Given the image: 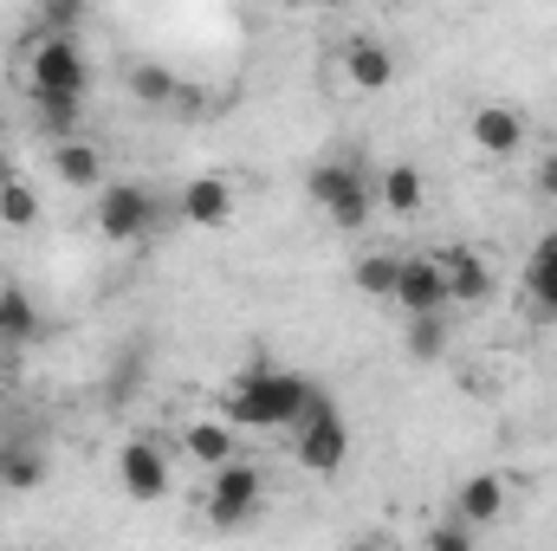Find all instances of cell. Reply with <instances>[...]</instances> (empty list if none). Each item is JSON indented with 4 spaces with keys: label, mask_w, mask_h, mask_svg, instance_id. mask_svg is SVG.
<instances>
[{
    "label": "cell",
    "mask_w": 557,
    "mask_h": 551,
    "mask_svg": "<svg viewBox=\"0 0 557 551\" xmlns=\"http://www.w3.org/2000/svg\"><path fill=\"white\" fill-rule=\"evenodd\" d=\"M311 403H318V383H305L292 370H273V364H253V370H240L227 383L221 421L227 428H298Z\"/></svg>",
    "instance_id": "obj_1"
},
{
    "label": "cell",
    "mask_w": 557,
    "mask_h": 551,
    "mask_svg": "<svg viewBox=\"0 0 557 551\" xmlns=\"http://www.w3.org/2000/svg\"><path fill=\"white\" fill-rule=\"evenodd\" d=\"M305 188H311V201L331 215V228H344V234H357V228L376 215V188H370V175H363L350 156H324V162L305 175Z\"/></svg>",
    "instance_id": "obj_2"
},
{
    "label": "cell",
    "mask_w": 557,
    "mask_h": 551,
    "mask_svg": "<svg viewBox=\"0 0 557 551\" xmlns=\"http://www.w3.org/2000/svg\"><path fill=\"white\" fill-rule=\"evenodd\" d=\"M26 91H33V105H46V98H78V105H85V91H91V59L78 52V39L39 33V39L26 46Z\"/></svg>",
    "instance_id": "obj_3"
},
{
    "label": "cell",
    "mask_w": 557,
    "mask_h": 551,
    "mask_svg": "<svg viewBox=\"0 0 557 551\" xmlns=\"http://www.w3.org/2000/svg\"><path fill=\"white\" fill-rule=\"evenodd\" d=\"M292 454H298V467L305 474H318V480H331L344 461H350V421H344V409L318 390V403L305 409V421L292 428Z\"/></svg>",
    "instance_id": "obj_4"
},
{
    "label": "cell",
    "mask_w": 557,
    "mask_h": 551,
    "mask_svg": "<svg viewBox=\"0 0 557 551\" xmlns=\"http://www.w3.org/2000/svg\"><path fill=\"white\" fill-rule=\"evenodd\" d=\"M260 493H267V480H260V467L253 461H227V467H214V480H208V526H247L253 513H260Z\"/></svg>",
    "instance_id": "obj_5"
},
{
    "label": "cell",
    "mask_w": 557,
    "mask_h": 551,
    "mask_svg": "<svg viewBox=\"0 0 557 551\" xmlns=\"http://www.w3.org/2000/svg\"><path fill=\"white\" fill-rule=\"evenodd\" d=\"M149 221H156V195H149L143 182H111V188H98V234H104V241L131 247V241L149 234Z\"/></svg>",
    "instance_id": "obj_6"
},
{
    "label": "cell",
    "mask_w": 557,
    "mask_h": 551,
    "mask_svg": "<svg viewBox=\"0 0 557 551\" xmlns=\"http://www.w3.org/2000/svg\"><path fill=\"white\" fill-rule=\"evenodd\" d=\"M428 260H434V273L447 285V305H486V298H493V267H486V254H473L467 241H447V247H434Z\"/></svg>",
    "instance_id": "obj_7"
},
{
    "label": "cell",
    "mask_w": 557,
    "mask_h": 551,
    "mask_svg": "<svg viewBox=\"0 0 557 551\" xmlns=\"http://www.w3.org/2000/svg\"><path fill=\"white\" fill-rule=\"evenodd\" d=\"M169 454L156 448V441H124L117 448V487H124V500H137V506H156L162 493H169Z\"/></svg>",
    "instance_id": "obj_8"
},
{
    "label": "cell",
    "mask_w": 557,
    "mask_h": 551,
    "mask_svg": "<svg viewBox=\"0 0 557 551\" xmlns=\"http://www.w3.org/2000/svg\"><path fill=\"white\" fill-rule=\"evenodd\" d=\"M175 215L188 228H227L234 221V182L227 175H188L175 195Z\"/></svg>",
    "instance_id": "obj_9"
},
{
    "label": "cell",
    "mask_w": 557,
    "mask_h": 551,
    "mask_svg": "<svg viewBox=\"0 0 557 551\" xmlns=\"http://www.w3.org/2000/svg\"><path fill=\"white\" fill-rule=\"evenodd\" d=\"M344 78L357 85V91H389L396 85V52L383 46V39H370V33H357V39H344Z\"/></svg>",
    "instance_id": "obj_10"
},
{
    "label": "cell",
    "mask_w": 557,
    "mask_h": 551,
    "mask_svg": "<svg viewBox=\"0 0 557 551\" xmlns=\"http://www.w3.org/2000/svg\"><path fill=\"white\" fill-rule=\"evenodd\" d=\"M454 519H460L467 532L499 526V519H506V480H499V474H467L460 493H454Z\"/></svg>",
    "instance_id": "obj_11"
},
{
    "label": "cell",
    "mask_w": 557,
    "mask_h": 551,
    "mask_svg": "<svg viewBox=\"0 0 557 551\" xmlns=\"http://www.w3.org/2000/svg\"><path fill=\"white\" fill-rule=\"evenodd\" d=\"M467 137H473L480 156H519L525 149V118L512 105H480L473 124H467Z\"/></svg>",
    "instance_id": "obj_12"
},
{
    "label": "cell",
    "mask_w": 557,
    "mask_h": 551,
    "mask_svg": "<svg viewBox=\"0 0 557 551\" xmlns=\"http://www.w3.org/2000/svg\"><path fill=\"white\" fill-rule=\"evenodd\" d=\"M396 305L409 318H428V311H447V285L434 273L428 254H403V279H396Z\"/></svg>",
    "instance_id": "obj_13"
},
{
    "label": "cell",
    "mask_w": 557,
    "mask_h": 551,
    "mask_svg": "<svg viewBox=\"0 0 557 551\" xmlns=\"http://www.w3.org/2000/svg\"><path fill=\"white\" fill-rule=\"evenodd\" d=\"M124 85H131V98H137V105H156V111H162V105L195 111V85H182V78H175L169 65H156V59H137Z\"/></svg>",
    "instance_id": "obj_14"
},
{
    "label": "cell",
    "mask_w": 557,
    "mask_h": 551,
    "mask_svg": "<svg viewBox=\"0 0 557 551\" xmlns=\"http://www.w3.org/2000/svg\"><path fill=\"white\" fill-rule=\"evenodd\" d=\"M182 448H188V461H201V467H227V461H240V448H234V428H227L221 415H201V421H188V428H182Z\"/></svg>",
    "instance_id": "obj_15"
},
{
    "label": "cell",
    "mask_w": 557,
    "mask_h": 551,
    "mask_svg": "<svg viewBox=\"0 0 557 551\" xmlns=\"http://www.w3.org/2000/svg\"><path fill=\"white\" fill-rule=\"evenodd\" d=\"M376 201H383L396 221H416L421 201H428V182H421L416 162H389V169H383V188H376Z\"/></svg>",
    "instance_id": "obj_16"
},
{
    "label": "cell",
    "mask_w": 557,
    "mask_h": 551,
    "mask_svg": "<svg viewBox=\"0 0 557 551\" xmlns=\"http://www.w3.org/2000/svg\"><path fill=\"white\" fill-rule=\"evenodd\" d=\"M52 175H59L65 188H98V182H104V156H98V143H85V137L52 143Z\"/></svg>",
    "instance_id": "obj_17"
},
{
    "label": "cell",
    "mask_w": 557,
    "mask_h": 551,
    "mask_svg": "<svg viewBox=\"0 0 557 551\" xmlns=\"http://www.w3.org/2000/svg\"><path fill=\"white\" fill-rule=\"evenodd\" d=\"M525 292H532V305L557 318V228L532 247V260H525Z\"/></svg>",
    "instance_id": "obj_18"
},
{
    "label": "cell",
    "mask_w": 557,
    "mask_h": 551,
    "mask_svg": "<svg viewBox=\"0 0 557 551\" xmlns=\"http://www.w3.org/2000/svg\"><path fill=\"white\" fill-rule=\"evenodd\" d=\"M0 487H7V493H33V487H46V454L26 448V441L0 448Z\"/></svg>",
    "instance_id": "obj_19"
},
{
    "label": "cell",
    "mask_w": 557,
    "mask_h": 551,
    "mask_svg": "<svg viewBox=\"0 0 557 551\" xmlns=\"http://www.w3.org/2000/svg\"><path fill=\"white\" fill-rule=\"evenodd\" d=\"M357 292L363 298H383V305H396V279H403V254H363L357 260Z\"/></svg>",
    "instance_id": "obj_20"
},
{
    "label": "cell",
    "mask_w": 557,
    "mask_h": 551,
    "mask_svg": "<svg viewBox=\"0 0 557 551\" xmlns=\"http://www.w3.org/2000/svg\"><path fill=\"white\" fill-rule=\"evenodd\" d=\"M39 215H46L39 188H33L26 175H13V182L0 188V228H39Z\"/></svg>",
    "instance_id": "obj_21"
},
{
    "label": "cell",
    "mask_w": 557,
    "mask_h": 551,
    "mask_svg": "<svg viewBox=\"0 0 557 551\" xmlns=\"http://www.w3.org/2000/svg\"><path fill=\"white\" fill-rule=\"evenodd\" d=\"M409 357H416V364H441V357H447V311L409 318Z\"/></svg>",
    "instance_id": "obj_22"
},
{
    "label": "cell",
    "mask_w": 557,
    "mask_h": 551,
    "mask_svg": "<svg viewBox=\"0 0 557 551\" xmlns=\"http://www.w3.org/2000/svg\"><path fill=\"white\" fill-rule=\"evenodd\" d=\"M33 331H39V311H33V298H26V292H0V338L26 344Z\"/></svg>",
    "instance_id": "obj_23"
},
{
    "label": "cell",
    "mask_w": 557,
    "mask_h": 551,
    "mask_svg": "<svg viewBox=\"0 0 557 551\" xmlns=\"http://www.w3.org/2000/svg\"><path fill=\"white\" fill-rule=\"evenodd\" d=\"M428 551H473V532L460 519H434L428 526Z\"/></svg>",
    "instance_id": "obj_24"
},
{
    "label": "cell",
    "mask_w": 557,
    "mask_h": 551,
    "mask_svg": "<svg viewBox=\"0 0 557 551\" xmlns=\"http://www.w3.org/2000/svg\"><path fill=\"white\" fill-rule=\"evenodd\" d=\"M532 182H539V195H545V201H557V149H552V156H539V175H532Z\"/></svg>",
    "instance_id": "obj_25"
},
{
    "label": "cell",
    "mask_w": 557,
    "mask_h": 551,
    "mask_svg": "<svg viewBox=\"0 0 557 551\" xmlns=\"http://www.w3.org/2000/svg\"><path fill=\"white\" fill-rule=\"evenodd\" d=\"M7 182H13V156L0 149V188H7Z\"/></svg>",
    "instance_id": "obj_26"
},
{
    "label": "cell",
    "mask_w": 557,
    "mask_h": 551,
    "mask_svg": "<svg viewBox=\"0 0 557 551\" xmlns=\"http://www.w3.org/2000/svg\"><path fill=\"white\" fill-rule=\"evenodd\" d=\"M350 551H376V546H350Z\"/></svg>",
    "instance_id": "obj_27"
},
{
    "label": "cell",
    "mask_w": 557,
    "mask_h": 551,
    "mask_svg": "<svg viewBox=\"0 0 557 551\" xmlns=\"http://www.w3.org/2000/svg\"><path fill=\"white\" fill-rule=\"evenodd\" d=\"M33 551H59V546H33Z\"/></svg>",
    "instance_id": "obj_28"
}]
</instances>
